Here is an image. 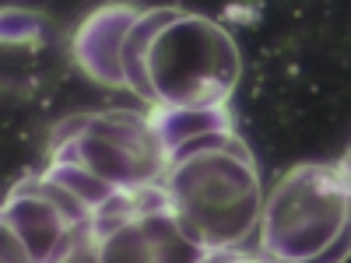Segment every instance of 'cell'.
Wrapping results in <instances>:
<instances>
[{
  "mask_svg": "<svg viewBox=\"0 0 351 263\" xmlns=\"http://www.w3.org/2000/svg\"><path fill=\"white\" fill-rule=\"evenodd\" d=\"M123 71L127 88L155 109H211L236 92L243 56L211 18L144 8L123 46Z\"/></svg>",
  "mask_w": 351,
  "mask_h": 263,
  "instance_id": "cell-1",
  "label": "cell"
},
{
  "mask_svg": "<svg viewBox=\"0 0 351 263\" xmlns=\"http://www.w3.org/2000/svg\"><path fill=\"white\" fill-rule=\"evenodd\" d=\"M162 186L183 236L204 256L243 246L260 225V172L253 151L232 127L200 134L169 151Z\"/></svg>",
  "mask_w": 351,
  "mask_h": 263,
  "instance_id": "cell-2",
  "label": "cell"
},
{
  "mask_svg": "<svg viewBox=\"0 0 351 263\" xmlns=\"http://www.w3.org/2000/svg\"><path fill=\"white\" fill-rule=\"evenodd\" d=\"M260 249L271 260H348L351 253V168L295 165L263 197Z\"/></svg>",
  "mask_w": 351,
  "mask_h": 263,
  "instance_id": "cell-3",
  "label": "cell"
},
{
  "mask_svg": "<svg viewBox=\"0 0 351 263\" xmlns=\"http://www.w3.org/2000/svg\"><path fill=\"white\" fill-rule=\"evenodd\" d=\"M49 162L81 165L112 190H141L165 179L169 151L155 130V116L109 109L64 120L53 130Z\"/></svg>",
  "mask_w": 351,
  "mask_h": 263,
  "instance_id": "cell-4",
  "label": "cell"
},
{
  "mask_svg": "<svg viewBox=\"0 0 351 263\" xmlns=\"http://www.w3.org/2000/svg\"><path fill=\"white\" fill-rule=\"evenodd\" d=\"M95 211L49 175H28L4 200V260L95 256Z\"/></svg>",
  "mask_w": 351,
  "mask_h": 263,
  "instance_id": "cell-5",
  "label": "cell"
},
{
  "mask_svg": "<svg viewBox=\"0 0 351 263\" xmlns=\"http://www.w3.org/2000/svg\"><path fill=\"white\" fill-rule=\"evenodd\" d=\"M95 260H200L183 236L162 183L120 190L92 218Z\"/></svg>",
  "mask_w": 351,
  "mask_h": 263,
  "instance_id": "cell-6",
  "label": "cell"
},
{
  "mask_svg": "<svg viewBox=\"0 0 351 263\" xmlns=\"http://www.w3.org/2000/svg\"><path fill=\"white\" fill-rule=\"evenodd\" d=\"M144 8L130 4V0H116V4H102L92 11L77 36H74V64L102 88H127V71H123V46L130 28Z\"/></svg>",
  "mask_w": 351,
  "mask_h": 263,
  "instance_id": "cell-7",
  "label": "cell"
},
{
  "mask_svg": "<svg viewBox=\"0 0 351 263\" xmlns=\"http://www.w3.org/2000/svg\"><path fill=\"white\" fill-rule=\"evenodd\" d=\"M232 127V116L225 112V105H211V109H158L155 112V130L165 144V151H176L180 144L211 134V130H225Z\"/></svg>",
  "mask_w": 351,
  "mask_h": 263,
  "instance_id": "cell-8",
  "label": "cell"
},
{
  "mask_svg": "<svg viewBox=\"0 0 351 263\" xmlns=\"http://www.w3.org/2000/svg\"><path fill=\"white\" fill-rule=\"evenodd\" d=\"M348 168H351V155H348Z\"/></svg>",
  "mask_w": 351,
  "mask_h": 263,
  "instance_id": "cell-9",
  "label": "cell"
}]
</instances>
